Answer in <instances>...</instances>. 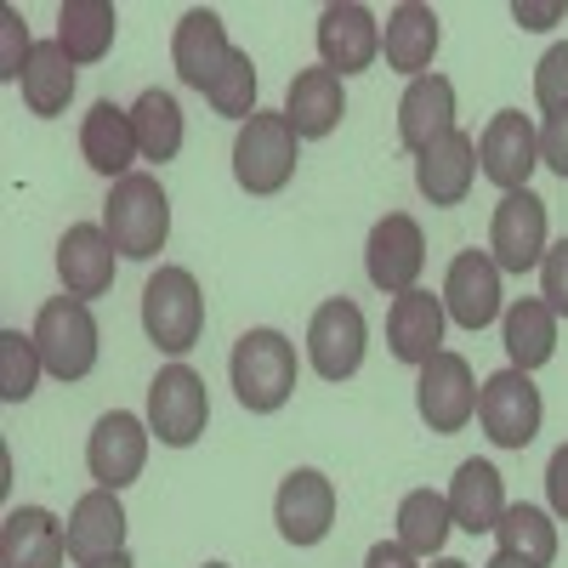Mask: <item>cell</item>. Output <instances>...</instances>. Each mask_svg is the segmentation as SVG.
Listing matches in <instances>:
<instances>
[{
  "mask_svg": "<svg viewBox=\"0 0 568 568\" xmlns=\"http://www.w3.org/2000/svg\"><path fill=\"white\" fill-rule=\"evenodd\" d=\"M103 233L114 240V251L125 262H149L165 251V233H171V200H165V187L160 176L149 171H131L109 187V200H103Z\"/></svg>",
  "mask_w": 568,
  "mask_h": 568,
  "instance_id": "6da1fadb",
  "label": "cell"
},
{
  "mask_svg": "<svg viewBox=\"0 0 568 568\" xmlns=\"http://www.w3.org/2000/svg\"><path fill=\"white\" fill-rule=\"evenodd\" d=\"M233 393H240V404L251 415H273L291 404L296 393V347L291 336H278V329H245L240 347H233Z\"/></svg>",
  "mask_w": 568,
  "mask_h": 568,
  "instance_id": "7a4b0ae2",
  "label": "cell"
},
{
  "mask_svg": "<svg viewBox=\"0 0 568 568\" xmlns=\"http://www.w3.org/2000/svg\"><path fill=\"white\" fill-rule=\"evenodd\" d=\"M142 329L160 353H187L200 347V329H205V296L187 267H160L142 291Z\"/></svg>",
  "mask_w": 568,
  "mask_h": 568,
  "instance_id": "3957f363",
  "label": "cell"
},
{
  "mask_svg": "<svg viewBox=\"0 0 568 568\" xmlns=\"http://www.w3.org/2000/svg\"><path fill=\"white\" fill-rule=\"evenodd\" d=\"M34 347L45 375L58 382H80V375L98 369V318L80 296H52L34 318Z\"/></svg>",
  "mask_w": 568,
  "mask_h": 568,
  "instance_id": "277c9868",
  "label": "cell"
},
{
  "mask_svg": "<svg viewBox=\"0 0 568 568\" xmlns=\"http://www.w3.org/2000/svg\"><path fill=\"white\" fill-rule=\"evenodd\" d=\"M296 131L284 114H251L233 136V176H240L245 194H278L284 182L296 176Z\"/></svg>",
  "mask_w": 568,
  "mask_h": 568,
  "instance_id": "5b68a950",
  "label": "cell"
},
{
  "mask_svg": "<svg viewBox=\"0 0 568 568\" xmlns=\"http://www.w3.org/2000/svg\"><path fill=\"white\" fill-rule=\"evenodd\" d=\"M211 420V398H205V382L187 364H171L154 375L149 387V433L171 449H187Z\"/></svg>",
  "mask_w": 568,
  "mask_h": 568,
  "instance_id": "8992f818",
  "label": "cell"
},
{
  "mask_svg": "<svg viewBox=\"0 0 568 568\" xmlns=\"http://www.w3.org/2000/svg\"><path fill=\"white\" fill-rule=\"evenodd\" d=\"M478 420H484L489 444H500V449H529L535 433H540V387L529 382L524 369L489 375L484 393H478Z\"/></svg>",
  "mask_w": 568,
  "mask_h": 568,
  "instance_id": "52a82bcc",
  "label": "cell"
},
{
  "mask_svg": "<svg viewBox=\"0 0 568 568\" xmlns=\"http://www.w3.org/2000/svg\"><path fill=\"white\" fill-rule=\"evenodd\" d=\"M426 267V240H420V222L393 211L369 227V245H364V273L375 291H387V296H404L415 291V278Z\"/></svg>",
  "mask_w": 568,
  "mask_h": 568,
  "instance_id": "ba28073f",
  "label": "cell"
},
{
  "mask_svg": "<svg viewBox=\"0 0 568 568\" xmlns=\"http://www.w3.org/2000/svg\"><path fill=\"white\" fill-rule=\"evenodd\" d=\"M415 409L433 433H460V426L478 415V387H471V364L460 353H438L420 364V382H415Z\"/></svg>",
  "mask_w": 568,
  "mask_h": 568,
  "instance_id": "9c48e42d",
  "label": "cell"
},
{
  "mask_svg": "<svg viewBox=\"0 0 568 568\" xmlns=\"http://www.w3.org/2000/svg\"><path fill=\"white\" fill-rule=\"evenodd\" d=\"M489 251H495V267L500 273H535L546 262V200L540 194H506L495 205V222H489Z\"/></svg>",
  "mask_w": 568,
  "mask_h": 568,
  "instance_id": "30bf717a",
  "label": "cell"
},
{
  "mask_svg": "<svg viewBox=\"0 0 568 568\" xmlns=\"http://www.w3.org/2000/svg\"><path fill=\"white\" fill-rule=\"evenodd\" d=\"M273 524L291 546H318L329 529H336V484L313 466L291 471L273 495Z\"/></svg>",
  "mask_w": 568,
  "mask_h": 568,
  "instance_id": "8fae6325",
  "label": "cell"
},
{
  "mask_svg": "<svg viewBox=\"0 0 568 568\" xmlns=\"http://www.w3.org/2000/svg\"><path fill=\"white\" fill-rule=\"evenodd\" d=\"M364 342H369L364 313L347 296H336V302H324L307 324V364L324 375V382H347V375H358V364H364Z\"/></svg>",
  "mask_w": 568,
  "mask_h": 568,
  "instance_id": "7c38bea8",
  "label": "cell"
},
{
  "mask_svg": "<svg viewBox=\"0 0 568 568\" xmlns=\"http://www.w3.org/2000/svg\"><path fill=\"white\" fill-rule=\"evenodd\" d=\"M478 160H484V176L495 187H506V194H524L535 165H540V131L529 125V114L517 109H500L484 136H478Z\"/></svg>",
  "mask_w": 568,
  "mask_h": 568,
  "instance_id": "4fadbf2b",
  "label": "cell"
},
{
  "mask_svg": "<svg viewBox=\"0 0 568 568\" xmlns=\"http://www.w3.org/2000/svg\"><path fill=\"white\" fill-rule=\"evenodd\" d=\"M142 460H149V426H142L136 415L114 409L103 415L98 426H91V444H85V466L91 478H98V489H125L142 478Z\"/></svg>",
  "mask_w": 568,
  "mask_h": 568,
  "instance_id": "5bb4252c",
  "label": "cell"
},
{
  "mask_svg": "<svg viewBox=\"0 0 568 568\" xmlns=\"http://www.w3.org/2000/svg\"><path fill=\"white\" fill-rule=\"evenodd\" d=\"M318 58L329 74H364L382 58V23L369 18V7H324L318 12Z\"/></svg>",
  "mask_w": 568,
  "mask_h": 568,
  "instance_id": "9a60e30c",
  "label": "cell"
},
{
  "mask_svg": "<svg viewBox=\"0 0 568 568\" xmlns=\"http://www.w3.org/2000/svg\"><path fill=\"white\" fill-rule=\"evenodd\" d=\"M444 313L460 329H489L500 318V267L489 251H460L444 278Z\"/></svg>",
  "mask_w": 568,
  "mask_h": 568,
  "instance_id": "2e32d148",
  "label": "cell"
},
{
  "mask_svg": "<svg viewBox=\"0 0 568 568\" xmlns=\"http://www.w3.org/2000/svg\"><path fill=\"white\" fill-rule=\"evenodd\" d=\"M233 52H240V45H227V29L211 7H194L171 34V63H176L182 85H194V91H211V80L227 69Z\"/></svg>",
  "mask_w": 568,
  "mask_h": 568,
  "instance_id": "e0dca14e",
  "label": "cell"
},
{
  "mask_svg": "<svg viewBox=\"0 0 568 568\" xmlns=\"http://www.w3.org/2000/svg\"><path fill=\"white\" fill-rule=\"evenodd\" d=\"M69 529L45 506H18L0 524V568H63Z\"/></svg>",
  "mask_w": 568,
  "mask_h": 568,
  "instance_id": "ac0fdd59",
  "label": "cell"
},
{
  "mask_svg": "<svg viewBox=\"0 0 568 568\" xmlns=\"http://www.w3.org/2000/svg\"><path fill=\"white\" fill-rule=\"evenodd\" d=\"M114 240L98 222H74L58 245V273H63V291L91 302V296H109L114 291Z\"/></svg>",
  "mask_w": 568,
  "mask_h": 568,
  "instance_id": "d6986e66",
  "label": "cell"
},
{
  "mask_svg": "<svg viewBox=\"0 0 568 568\" xmlns=\"http://www.w3.org/2000/svg\"><path fill=\"white\" fill-rule=\"evenodd\" d=\"M471 176H478V142H471L460 125L444 131L433 149L415 160V187L433 205H460L471 194Z\"/></svg>",
  "mask_w": 568,
  "mask_h": 568,
  "instance_id": "ffe728a7",
  "label": "cell"
},
{
  "mask_svg": "<svg viewBox=\"0 0 568 568\" xmlns=\"http://www.w3.org/2000/svg\"><path fill=\"white\" fill-rule=\"evenodd\" d=\"M444 302L433 296V291H404V296H393V313H387V347H393V358L398 364H426V358H438L444 347Z\"/></svg>",
  "mask_w": 568,
  "mask_h": 568,
  "instance_id": "44dd1931",
  "label": "cell"
},
{
  "mask_svg": "<svg viewBox=\"0 0 568 568\" xmlns=\"http://www.w3.org/2000/svg\"><path fill=\"white\" fill-rule=\"evenodd\" d=\"M444 500H449L455 529H466V535H495L500 517H506V484L489 460H460Z\"/></svg>",
  "mask_w": 568,
  "mask_h": 568,
  "instance_id": "7402d4cb",
  "label": "cell"
},
{
  "mask_svg": "<svg viewBox=\"0 0 568 568\" xmlns=\"http://www.w3.org/2000/svg\"><path fill=\"white\" fill-rule=\"evenodd\" d=\"M114 551H125V506L114 500V489H91L74 500V517H69V557L91 568Z\"/></svg>",
  "mask_w": 568,
  "mask_h": 568,
  "instance_id": "603a6c76",
  "label": "cell"
},
{
  "mask_svg": "<svg viewBox=\"0 0 568 568\" xmlns=\"http://www.w3.org/2000/svg\"><path fill=\"white\" fill-rule=\"evenodd\" d=\"M444 131H455V85L444 74L409 80L404 103H398V142L409 154H426Z\"/></svg>",
  "mask_w": 568,
  "mask_h": 568,
  "instance_id": "cb8c5ba5",
  "label": "cell"
},
{
  "mask_svg": "<svg viewBox=\"0 0 568 568\" xmlns=\"http://www.w3.org/2000/svg\"><path fill=\"white\" fill-rule=\"evenodd\" d=\"M382 52H387V69L393 74H409L420 80L438 58V12L420 7V0H404V7L387 12V29H382Z\"/></svg>",
  "mask_w": 568,
  "mask_h": 568,
  "instance_id": "d4e9b609",
  "label": "cell"
},
{
  "mask_svg": "<svg viewBox=\"0 0 568 568\" xmlns=\"http://www.w3.org/2000/svg\"><path fill=\"white\" fill-rule=\"evenodd\" d=\"M80 154L98 176H131V160H136V131H131V109L120 103H91L85 125H80Z\"/></svg>",
  "mask_w": 568,
  "mask_h": 568,
  "instance_id": "484cf974",
  "label": "cell"
},
{
  "mask_svg": "<svg viewBox=\"0 0 568 568\" xmlns=\"http://www.w3.org/2000/svg\"><path fill=\"white\" fill-rule=\"evenodd\" d=\"M23 103H29V114H40V120H52V114H63L69 109V98H74V58L63 52L58 40H34V52L23 58Z\"/></svg>",
  "mask_w": 568,
  "mask_h": 568,
  "instance_id": "4316f807",
  "label": "cell"
},
{
  "mask_svg": "<svg viewBox=\"0 0 568 568\" xmlns=\"http://www.w3.org/2000/svg\"><path fill=\"white\" fill-rule=\"evenodd\" d=\"M347 103H342V80L329 69H302L291 80V98H284V120L296 136H329L342 125Z\"/></svg>",
  "mask_w": 568,
  "mask_h": 568,
  "instance_id": "83f0119b",
  "label": "cell"
},
{
  "mask_svg": "<svg viewBox=\"0 0 568 568\" xmlns=\"http://www.w3.org/2000/svg\"><path fill=\"white\" fill-rule=\"evenodd\" d=\"M114 7L109 0H63V12H58V45L80 63H103L109 58V45H114Z\"/></svg>",
  "mask_w": 568,
  "mask_h": 568,
  "instance_id": "f1b7e54d",
  "label": "cell"
},
{
  "mask_svg": "<svg viewBox=\"0 0 568 568\" xmlns=\"http://www.w3.org/2000/svg\"><path fill=\"white\" fill-rule=\"evenodd\" d=\"M557 353V313L546 302H517L506 307V358L511 369H540Z\"/></svg>",
  "mask_w": 568,
  "mask_h": 568,
  "instance_id": "f546056e",
  "label": "cell"
},
{
  "mask_svg": "<svg viewBox=\"0 0 568 568\" xmlns=\"http://www.w3.org/2000/svg\"><path fill=\"white\" fill-rule=\"evenodd\" d=\"M131 131H136V154L142 160H176L182 154V109L171 91H142V98L131 103Z\"/></svg>",
  "mask_w": 568,
  "mask_h": 568,
  "instance_id": "4dcf8cb0",
  "label": "cell"
},
{
  "mask_svg": "<svg viewBox=\"0 0 568 568\" xmlns=\"http://www.w3.org/2000/svg\"><path fill=\"white\" fill-rule=\"evenodd\" d=\"M449 529H455V517H449V500L438 489H409L404 495V506H398V546H409L415 557H438Z\"/></svg>",
  "mask_w": 568,
  "mask_h": 568,
  "instance_id": "1f68e13d",
  "label": "cell"
},
{
  "mask_svg": "<svg viewBox=\"0 0 568 568\" xmlns=\"http://www.w3.org/2000/svg\"><path fill=\"white\" fill-rule=\"evenodd\" d=\"M495 540H500V551L524 557L529 568H551L557 562V524L540 506H506Z\"/></svg>",
  "mask_w": 568,
  "mask_h": 568,
  "instance_id": "d6a6232c",
  "label": "cell"
},
{
  "mask_svg": "<svg viewBox=\"0 0 568 568\" xmlns=\"http://www.w3.org/2000/svg\"><path fill=\"white\" fill-rule=\"evenodd\" d=\"M40 347L34 336H23V329H0V398L7 404H23L40 382Z\"/></svg>",
  "mask_w": 568,
  "mask_h": 568,
  "instance_id": "836d02e7",
  "label": "cell"
},
{
  "mask_svg": "<svg viewBox=\"0 0 568 568\" xmlns=\"http://www.w3.org/2000/svg\"><path fill=\"white\" fill-rule=\"evenodd\" d=\"M205 98H211V109L227 114V120H251V114H262V109H256V63H251V52H233L227 69L211 80Z\"/></svg>",
  "mask_w": 568,
  "mask_h": 568,
  "instance_id": "e575fe53",
  "label": "cell"
},
{
  "mask_svg": "<svg viewBox=\"0 0 568 568\" xmlns=\"http://www.w3.org/2000/svg\"><path fill=\"white\" fill-rule=\"evenodd\" d=\"M535 103L546 114H568V40L551 45V52L540 58V69H535Z\"/></svg>",
  "mask_w": 568,
  "mask_h": 568,
  "instance_id": "d590c367",
  "label": "cell"
},
{
  "mask_svg": "<svg viewBox=\"0 0 568 568\" xmlns=\"http://www.w3.org/2000/svg\"><path fill=\"white\" fill-rule=\"evenodd\" d=\"M540 302H546L557 318H568V240L551 245L546 262H540Z\"/></svg>",
  "mask_w": 568,
  "mask_h": 568,
  "instance_id": "8d00e7d4",
  "label": "cell"
},
{
  "mask_svg": "<svg viewBox=\"0 0 568 568\" xmlns=\"http://www.w3.org/2000/svg\"><path fill=\"white\" fill-rule=\"evenodd\" d=\"M540 160L557 176H568V114H546V125H540Z\"/></svg>",
  "mask_w": 568,
  "mask_h": 568,
  "instance_id": "74e56055",
  "label": "cell"
},
{
  "mask_svg": "<svg viewBox=\"0 0 568 568\" xmlns=\"http://www.w3.org/2000/svg\"><path fill=\"white\" fill-rule=\"evenodd\" d=\"M546 495H551V511L557 517H568V444L551 455V466H546Z\"/></svg>",
  "mask_w": 568,
  "mask_h": 568,
  "instance_id": "f35d334b",
  "label": "cell"
},
{
  "mask_svg": "<svg viewBox=\"0 0 568 568\" xmlns=\"http://www.w3.org/2000/svg\"><path fill=\"white\" fill-rule=\"evenodd\" d=\"M562 12H568L562 0H546V7H535V0H517V7H511V18L524 23V29H551Z\"/></svg>",
  "mask_w": 568,
  "mask_h": 568,
  "instance_id": "ab89813d",
  "label": "cell"
},
{
  "mask_svg": "<svg viewBox=\"0 0 568 568\" xmlns=\"http://www.w3.org/2000/svg\"><path fill=\"white\" fill-rule=\"evenodd\" d=\"M364 568H415V551L398 546V540H382V546H369Z\"/></svg>",
  "mask_w": 568,
  "mask_h": 568,
  "instance_id": "60d3db41",
  "label": "cell"
},
{
  "mask_svg": "<svg viewBox=\"0 0 568 568\" xmlns=\"http://www.w3.org/2000/svg\"><path fill=\"white\" fill-rule=\"evenodd\" d=\"M0 23H7V69H0V74H7V80H18L23 74V63H18V40H23V23H18V12H0ZM29 45V40H23Z\"/></svg>",
  "mask_w": 568,
  "mask_h": 568,
  "instance_id": "b9f144b4",
  "label": "cell"
},
{
  "mask_svg": "<svg viewBox=\"0 0 568 568\" xmlns=\"http://www.w3.org/2000/svg\"><path fill=\"white\" fill-rule=\"evenodd\" d=\"M484 568H529V562H524V557H511V551H495Z\"/></svg>",
  "mask_w": 568,
  "mask_h": 568,
  "instance_id": "7bdbcfd3",
  "label": "cell"
},
{
  "mask_svg": "<svg viewBox=\"0 0 568 568\" xmlns=\"http://www.w3.org/2000/svg\"><path fill=\"white\" fill-rule=\"evenodd\" d=\"M91 568H136V562H131L125 551H114V557H103V562H91Z\"/></svg>",
  "mask_w": 568,
  "mask_h": 568,
  "instance_id": "ee69618b",
  "label": "cell"
},
{
  "mask_svg": "<svg viewBox=\"0 0 568 568\" xmlns=\"http://www.w3.org/2000/svg\"><path fill=\"white\" fill-rule=\"evenodd\" d=\"M433 568H466V562H460V557H438Z\"/></svg>",
  "mask_w": 568,
  "mask_h": 568,
  "instance_id": "f6af8a7d",
  "label": "cell"
},
{
  "mask_svg": "<svg viewBox=\"0 0 568 568\" xmlns=\"http://www.w3.org/2000/svg\"><path fill=\"white\" fill-rule=\"evenodd\" d=\"M205 568H227V562H205Z\"/></svg>",
  "mask_w": 568,
  "mask_h": 568,
  "instance_id": "bcb514c9",
  "label": "cell"
}]
</instances>
